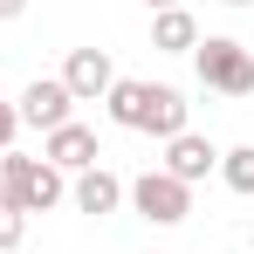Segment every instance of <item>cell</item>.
<instances>
[{"instance_id": "6da1fadb", "label": "cell", "mask_w": 254, "mask_h": 254, "mask_svg": "<svg viewBox=\"0 0 254 254\" xmlns=\"http://www.w3.org/2000/svg\"><path fill=\"white\" fill-rule=\"evenodd\" d=\"M103 110H110V124L117 130H144V137H179V130H192V103L179 96L172 83H137V76H117L110 96H103Z\"/></svg>"}, {"instance_id": "7a4b0ae2", "label": "cell", "mask_w": 254, "mask_h": 254, "mask_svg": "<svg viewBox=\"0 0 254 254\" xmlns=\"http://www.w3.org/2000/svg\"><path fill=\"white\" fill-rule=\"evenodd\" d=\"M0 199L21 206L28 220L35 213H55L69 199V179L48 165V158H28V151H0Z\"/></svg>"}, {"instance_id": "3957f363", "label": "cell", "mask_w": 254, "mask_h": 254, "mask_svg": "<svg viewBox=\"0 0 254 254\" xmlns=\"http://www.w3.org/2000/svg\"><path fill=\"white\" fill-rule=\"evenodd\" d=\"M192 69H199V83L220 89V96H254V48L234 42V35H199Z\"/></svg>"}, {"instance_id": "277c9868", "label": "cell", "mask_w": 254, "mask_h": 254, "mask_svg": "<svg viewBox=\"0 0 254 254\" xmlns=\"http://www.w3.org/2000/svg\"><path fill=\"white\" fill-rule=\"evenodd\" d=\"M124 199L137 220H151V227H179V220H192V186H179L172 172L144 165L137 179H124Z\"/></svg>"}, {"instance_id": "5b68a950", "label": "cell", "mask_w": 254, "mask_h": 254, "mask_svg": "<svg viewBox=\"0 0 254 254\" xmlns=\"http://www.w3.org/2000/svg\"><path fill=\"white\" fill-rule=\"evenodd\" d=\"M14 110H21V130H62L69 117H76V96L62 89V76H35V83L14 96Z\"/></svg>"}, {"instance_id": "8992f818", "label": "cell", "mask_w": 254, "mask_h": 254, "mask_svg": "<svg viewBox=\"0 0 254 254\" xmlns=\"http://www.w3.org/2000/svg\"><path fill=\"white\" fill-rule=\"evenodd\" d=\"M110 83H117L110 48H69V62H62V89H69L76 103H103Z\"/></svg>"}, {"instance_id": "52a82bcc", "label": "cell", "mask_w": 254, "mask_h": 254, "mask_svg": "<svg viewBox=\"0 0 254 254\" xmlns=\"http://www.w3.org/2000/svg\"><path fill=\"white\" fill-rule=\"evenodd\" d=\"M42 158L62 172V179H76V172H89L96 158H103V144H96V130H89V124L69 117L62 130H48V137H42Z\"/></svg>"}, {"instance_id": "ba28073f", "label": "cell", "mask_w": 254, "mask_h": 254, "mask_svg": "<svg viewBox=\"0 0 254 254\" xmlns=\"http://www.w3.org/2000/svg\"><path fill=\"white\" fill-rule=\"evenodd\" d=\"M158 172H172L179 186H199V179L220 172V144L199 137V130H179V137H165V165H158Z\"/></svg>"}, {"instance_id": "9c48e42d", "label": "cell", "mask_w": 254, "mask_h": 254, "mask_svg": "<svg viewBox=\"0 0 254 254\" xmlns=\"http://www.w3.org/2000/svg\"><path fill=\"white\" fill-rule=\"evenodd\" d=\"M69 199H76V213H89V220H103V213H117L124 206V179L110 165H89L69 179Z\"/></svg>"}, {"instance_id": "30bf717a", "label": "cell", "mask_w": 254, "mask_h": 254, "mask_svg": "<svg viewBox=\"0 0 254 254\" xmlns=\"http://www.w3.org/2000/svg\"><path fill=\"white\" fill-rule=\"evenodd\" d=\"M151 48H158V55H192V48H199V21H192L186 7L151 14Z\"/></svg>"}, {"instance_id": "8fae6325", "label": "cell", "mask_w": 254, "mask_h": 254, "mask_svg": "<svg viewBox=\"0 0 254 254\" xmlns=\"http://www.w3.org/2000/svg\"><path fill=\"white\" fill-rule=\"evenodd\" d=\"M220 179H227V192L254 199V144H234V151H220Z\"/></svg>"}, {"instance_id": "7c38bea8", "label": "cell", "mask_w": 254, "mask_h": 254, "mask_svg": "<svg viewBox=\"0 0 254 254\" xmlns=\"http://www.w3.org/2000/svg\"><path fill=\"white\" fill-rule=\"evenodd\" d=\"M21 241H28V213H21V206H7V199H0V254H14Z\"/></svg>"}, {"instance_id": "4fadbf2b", "label": "cell", "mask_w": 254, "mask_h": 254, "mask_svg": "<svg viewBox=\"0 0 254 254\" xmlns=\"http://www.w3.org/2000/svg\"><path fill=\"white\" fill-rule=\"evenodd\" d=\"M14 137H21V110L0 96V151H14Z\"/></svg>"}, {"instance_id": "5bb4252c", "label": "cell", "mask_w": 254, "mask_h": 254, "mask_svg": "<svg viewBox=\"0 0 254 254\" xmlns=\"http://www.w3.org/2000/svg\"><path fill=\"white\" fill-rule=\"evenodd\" d=\"M28 14V0H0V21H21Z\"/></svg>"}, {"instance_id": "9a60e30c", "label": "cell", "mask_w": 254, "mask_h": 254, "mask_svg": "<svg viewBox=\"0 0 254 254\" xmlns=\"http://www.w3.org/2000/svg\"><path fill=\"white\" fill-rule=\"evenodd\" d=\"M144 7H151V14H165V7H179V0H144Z\"/></svg>"}, {"instance_id": "2e32d148", "label": "cell", "mask_w": 254, "mask_h": 254, "mask_svg": "<svg viewBox=\"0 0 254 254\" xmlns=\"http://www.w3.org/2000/svg\"><path fill=\"white\" fill-rule=\"evenodd\" d=\"M220 7H254V0H220Z\"/></svg>"}]
</instances>
